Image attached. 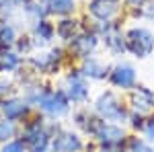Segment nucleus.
I'll return each instance as SVG.
<instances>
[{"mask_svg": "<svg viewBox=\"0 0 154 152\" xmlns=\"http://www.w3.org/2000/svg\"><path fill=\"white\" fill-rule=\"evenodd\" d=\"M35 103L39 105V109L43 113H48L51 117H62L68 113V99L60 91H49V88L37 91Z\"/></svg>", "mask_w": 154, "mask_h": 152, "instance_id": "f257e3e1", "label": "nucleus"}, {"mask_svg": "<svg viewBox=\"0 0 154 152\" xmlns=\"http://www.w3.org/2000/svg\"><path fill=\"white\" fill-rule=\"evenodd\" d=\"M125 45L131 54H136L138 58H146L150 56L154 49V37L148 29H131L125 35Z\"/></svg>", "mask_w": 154, "mask_h": 152, "instance_id": "f03ea898", "label": "nucleus"}, {"mask_svg": "<svg viewBox=\"0 0 154 152\" xmlns=\"http://www.w3.org/2000/svg\"><path fill=\"white\" fill-rule=\"evenodd\" d=\"M95 109H97V113L101 115V119H107V121H125V117H128L123 105L119 103V99L113 93L101 95Z\"/></svg>", "mask_w": 154, "mask_h": 152, "instance_id": "7ed1b4c3", "label": "nucleus"}, {"mask_svg": "<svg viewBox=\"0 0 154 152\" xmlns=\"http://www.w3.org/2000/svg\"><path fill=\"white\" fill-rule=\"evenodd\" d=\"M23 142L25 146H29L33 152H43L49 144V134L43 129L41 121L35 119L31 123H27L23 129Z\"/></svg>", "mask_w": 154, "mask_h": 152, "instance_id": "20e7f679", "label": "nucleus"}, {"mask_svg": "<svg viewBox=\"0 0 154 152\" xmlns=\"http://www.w3.org/2000/svg\"><path fill=\"white\" fill-rule=\"evenodd\" d=\"M103 41H105V45L109 47L113 54H123V51L128 49L125 39H123V35H121L119 27L113 25V23H109V21L103 25Z\"/></svg>", "mask_w": 154, "mask_h": 152, "instance_id": "39448f33", "label": "nucleus"}, {"mask_svg": "<svg viewBox=\"0 0 154 152\" xmlns=\"http://www.w3.org/2000/svg\"><path fill=\"white\" fill-rule=\"evenodd\" d=\"M0 113L6 119L19 121V119H23L29 113V105L23 99H14V97L12 99H4V101H0Z\"/></svg>", "mask_w": 154, "mask_h": 152, "instance_id": "423d86ee", "label": "nucleus"}, {"mask_svg": "<svg viewBox=\"0 0 154 152\" xmlns=\"http://www.w3.org/2000/svg\"><path fill=\"white\" fill-rule=\"evenodd\" d=\"M119 12V0H93L91 2V14L99 21H111Z\"/></svg>", "mask_w": 154, "mask_h": 152, "instance_id": "0eeeda50", "label": "nucleus"}, {"mask_svg": "<svg viewBox=\"0 0 154 152\" xmlns=\"http://www.w3.org/2000/svg\"><path fill=\"white\" fill-rule=\"evenodd\" d=\"M111 82L115 86H119V88H130L136 82V70L131 68L130 64H119L111 72Z\"/></svg>", "mask_w": 154, "mask_h": 152, "instance_id": "6e6552de", "label": "nucleus"}, {"mask_svg": "<svg viewBox=\"0 0 154 152\" xmlns=\"http://www.w3.org/2000/svg\"><path fill=\"white\" fill-rule=\"evenodd\" d=\"M82 148V142L76 134H70V132H64L56 136V140L51 144V150L54 152H80Z\"/></svg>", "mask_w": 154, "mask_h": 152, "instance_id": "1a4fd4ad", "label": "nucleus"}, {"mask_svg": "<svg viewBox=\"0 0 154 152\" xmlns=\"http://www.w3.org/2000/svg\"><path fill=\"white\" fill-rule=\"evenodd\" d=\"M95 47H97V37L88 35V33L76 35L74 39H72V43H70V49L78 56V58H88V56L95 51Z\"/></svg>", "mask_w": 154, "mask_h": 152, "instance_id": "9d476101", "label": "nucleus"}, {"mask_svg": "<svg viewBox=\"0 0 154 152\" xmlns=\"http://www.w3.org/2000/svg\"><path fill=\"white\" fill-rule=\"evenodd\" d=\"M60 54H62L60 49H54V51H49V54H39V56H35V58L31 60V64H33L39 72L51 74L54 70H58L60 58H62Z\"/></svg>", "mask_w": 154, "mask_h": 152, "instance_id": "9b49d317", "label": "nucleus"}, {"mask_svg": "<svg viewBox=\"0 0 154 152\" xmlns=\"http://www.w3.org/2000/svg\"><path fill=\"white\" fill-rule=\"evenodd\" d=\"M131 103L136 107V111H140V113L152 111L154 109V91L146 88V86H138L134 97H131Z\"/></svg>", "mask_w": 154, "mask_h": 152, "instance_id": "f8f14e48", "label": "nucleus"}, {"mask_svg": "<svg viewBox=\"0 0 154 152\" xmlns=\"http://www.w3.org/2000/svg\"><path fill=\"white\" fill-rule=\"evenodd\" d=\"M66 88H68V97H70L72 101H76V103H80V101H84V99L88 97V88H86L84 80L78 74H68V78H66Z\"/></svg>", "mask_w": 154, "mask_h": 152, "instance_id": "ddd939ff", "label": "nucleus"}, {"mask_svg": "<svg viewBox=\"0 0 154 152\" xmlns=\"http://www.w3.org/2000/svg\"><path fill=\"white\" fill-rule=\"evenodd\" d=\"M95 136L105 146H115V144H121V142L125 140V134H123L121 128H117V126H105V123L99 128V132H97Z\"/></svg>", "mask_w": 154, "mask_h": 152, "instance_id": "4468645a", "label": "nucleus"}, {"mask_svg": "<svg viewBox=\"0 0 154 152\" xmlns=\"http://www.w3.org/2000/svg\"><path fill=\"white\" fill-rule=\"evenodd\" d=\"M82 74H84V76H88V78H93V80H101V78H105V76H107V66H103L99 60L91 58V60L84 62Z\"/></svg>", "mask_w": 154, "mask_h": 152, "instance_id": "2eb2a0df", "label": "nucleus"}, {"mask_svg": "<svg viewBox=\"0 0 154 152\" xmlns=\"http://www.w3.org/2000/svg\"><path fill=\"white\" fill-rule=\"evenodd\" d=\"M21 66V56L8 51V49H2L0 51V72H14Z\"/></svg>", "mask_w": 154, "mask_h": 152, "instance_id": "dca6fc26", "label": "nucleus"}, {"mask_svg": "<svg viewBox=\"0 0 154 152\" xmlns=\"http://www.w3.org/2000/svg\"><path fill=\"white\" fill-rule=\"evenodd\" d=\"M33 33H35L37 41H41V43H49V41L54 39L56 29H54V25H51V23L43 21V19H39V21H35V29H33Z\"/></svg>", "mask_w": 154, "mask_h": 152, "instance_id": "f3484780", "label": "nucleus"}, {"mask_svg": "<svg viewBox=\"0 0 154 152\" xmlns=\"http://www.w3.org/2000/svg\"><path fill=\"white\" fill-rule=\"evenodd\" d=\"M17 41V31L14 27L8 25L6 21H0V51L2 49H8Z\"/></svg>", "mask_w": 154, "mask_h": 152, "instance_id": "a211bd4d", "label": "nucleus"}, {"mask_svg": "<svg viewBox=\"0 0 154 152\" xmlns=\"http://www.w3.org/2000/svg\"><path fill=\"white\" fill-rule=\"evenodd\" d=\"M56 35L64 41H72L76 37V21H70V19H64L62 23H58L56 27Z\"/></svg>", "mask_w": 154, "mask_h": 152, "instance_id": "6ab92c4d", "label": "nucleus"}, {"mask_svg": "<svg viewBox=\"0 0 154 152\" xmlns=\"http://www.w3.org/2000/svg\"><path fill=\"white\" fill-rule=\"evenodd\" d=\"M48 8L56 14H68L74 11V0H48Z\"/></svg>", "mask_w": 154, "mask_h": 152, "instance_id": "aec40b11", "label": "nucleus"}, {"mask_svg": "<svg viewBox=\"0 0 154 152\" xmlns=\"http://www.w3.org/2000/svg\"><path fill=\"white\" fill-rule=\"evenodd\" d=\"M14 134H17V126H14V121H12V119H6V117H2V119H0V142L12 140Z\"/></svg>", "mask_w": 154, "mask_h": 152, "instance_id": "412c9836", "label": "nucleus"}, {"mask_svg": "<svg viewBox=\"0 0 154 152\" xmlns=\"http://www.w3.org/2000/svg\"><path fill=\"white\" fill-rule=\"evenodd\" d=\"M25 148H27V146H25V142L21 140H8V142H4V148H2V152H25Z\"/></svg>", "mask_w": 154, "mask_h": 152, "instance_id": "4be33fe9", "label": "nucleus"}, {"mask_svg": "<svg viewBox=\"0 0 154 152\" xmlns=\"http://www.w3.org/2000/svg\"><path fill=\"white\" fill-rule=\"evenodd\" d=\"M17 47H19V51H23V54H29V51L33 49V41H31V37H23V39L17 43Z\"/></svg>", "mask_w": 154, "mask_h": 152, "instance_id": "5701e85b", "label": "nucleus"}, {"mask_svg": "<svg viewBox=\"0 0 154 152\" xmlns=\"http://www.w3.org/2000/svg\"><path fill=\"white\" fill-rule=\"evenodd\" d=\"M142 14L148 17V19H154V0H148V2L142 6Z\"/></svg>", "mask_w": 154, "mask_h": 152, "instance_id": "b1692460", "label": "nucleus"}, {"mask_svg": "<svg viewBox=\"0 0 154 152\" xmlns=\"http://www.w3.org/2000/svg\"><path fill=\"white\" fill-rule=\"evenodd\" d=\"M144 134H146V138H148V140L154 142V119H150V121L144 126Z\"/></svg>", "mask_w": 154, "mask_h": 152, "instance_id": "393cba45", "label": "nucleus"}, {"mask_svg": "<svg viewBox=\"0 0 154 152\" xmlns=\"http://www.w3.org/2000/svg\"><path fill=\"white\" fill-rule=\"evenodd\" d=\"M131 148H134V152H154L152 148H148V146H146L144 142H138V140H134Z\"/></svg>", "mask_w": 154, "mask_h": 152, "instance_id": "a878e982", "label": "nucleus"}, {"mask_svg": "<svg viewBox=\"0 0 154 152\" xmlns=\"http://www.w3.org/2000/svg\"><path fill=\"white\" fill-rule=\"evenodd\" d=\"M11 88H12V84H11V82H4V80H0V95L8 93Z\"/></svg>", "mask_w": 154, "mask_h": 152, "instance_id": "bb28decb", "label": "nucleus"}, {"mask_svg": "<svg viewBox=\"0 0 154 152\" xmlns=\"http://www.w3.org/2000/svg\"><path fill=\"white\" fill-rule=\"evenodd\" d=\"M11 2L14 4V6H19V4H29L31 0H11Z\"/></svg>", "mask_w": 154, "mask_h": 152, "instance_id": "cd10ccee", "label": "nucleus"}, {"mask_svg": "<svg viewBox=\"0 0 154 152\" xmlns=\"http://www.w3.org/2000/svg\"><path fill=\"white\" fill-rule=\"evenodd\" d=\"M101 152H117V150H115L113 146H105V148H103V150H101Z\"/></svg>", "mask_w": 154, "mask_h": 152, "instance_id": "c85d7f7f", "label": "nucleus"}, {"mask_svg": "<svg viewBox=\"0 0 154 152\" xmlns=\"http://www.w3.org/2000/svg\"><path fill=\"white\" fill-rule=\"evenodd\" d=\"M128 2H130V4H134V6H138V4H142L144 0H128Z\"/></svg>", "mask_w": 154, "mask_h": 152, "instance_id": "c756f323", "label": "nucleus"}, {"mask_svg": "<svg viewBox=\"0 0 154 152\" xmlns=\"http://www.w3.org/2000/svg\"><path fill=\"white\" fill-rule=\"evenodd\" d=\"M43 152H45V150H43Z\"/></svg>", "mask_w": 154, "mask_h": 152, "instance_id": "7c9ffc66", "label": "nucleus"}]
</instances>
